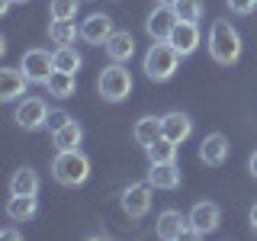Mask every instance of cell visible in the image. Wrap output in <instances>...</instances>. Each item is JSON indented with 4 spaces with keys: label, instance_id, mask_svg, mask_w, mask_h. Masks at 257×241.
Wrapping results in <instances>:
<instances>
[{
    "label": "cell",
    "instance_id": "1",
    "mask_svg": "<svg viewBox=\"0 0 257 241\" xmlns=\"http://www.w3.org/2000/svg\"><path fill=\"white\" fill-rule=\"evenodd\" d=\"M241 32L231 26L228 20H215L212 29H209V55H212L215 64H235L241 58Z\"/></svg>",
    "mask_w": 257,
    "mask_h": 241
},
{
    "label": "cell",
    "instance_id": "2",
    "mask_svg": "<svg viewBox=\"0 0 257 241\" xmlns=\"http://www.w3.org/2000/svg\"><path fill=\"white\" fill-rule=\"evenodd\" d=\"M180 58L183 55L177 52V48L171 42H151V48L145 52V77L155 80V84H161V80H171L177 74V68H180Z\"/></svg>",
    "mask_w": 257,
    "mask_h": 241
},
{
    "label": "cell",
    "instance_id": "3",
    "mask_svg": "<svg viewBox=\"0 0 257 241\" xmlns=\"http://www.w3.org/2000/svg\"><path fill=\"white\" fill-rule=\"evenodd\" d=\"M52 177L61 187H80V183H87V177H90V158L80 148L58 151L55 161H52Z\"/></svg>",
    "mask_w": 257,
    "mask_h": 241
},
{
    "label": "cell",
    "instance_id": "4",
    "mask_svg": "<svg viewBox=\"0 0 257 241\" xmlns=\"http://www.w3.org/2000/svg\"><path fill=\"white\" fill-rule=\"evenodd\" d=\"M96 87H100V96L106 103H122V100H128V93H132V74H128V68H122L119 61H112L109 68L100 71Z\"/></svg>",
    "mask_w": 257,
    "mask_h": 241
},
{
    "label": "cell",
    "instance_id": "5",
    "mask_svg": "<svg viewBox=\"0 0 257 241\" xmlns=\"http://www.w3.org/2000/svg\"><path fill=\"white\" fill-rule=\"evenodd\" d=\"M48 103L42 96H26V100H20V106L13 112V123L20 129H26V132H39V129L48 126Z\"/></svg>",
    "mask_w": 257,
    "mask_h": 241
},
{
    "label": "cell",
    "instance_id": "6",
    "mask_svg": "<svg viewBox=\"0 0 257 241\" xmlns=\"http://www.w3.org/2000/svg\"><path fill=\"white\" fill-rule=\"evenodd\" d=\"M151 193H155V187H151L148 180L128 183V187L122 190L119 206H122V212L128 215V219H142V215H148V209H151Z\"/></svg>",
    "mask_w": 257,
    "mask_h": 241
},
{
    "label": "cell",
    "instance_id": "7",
    "mask_svg": "<svg viewBox=\"0 0 257 241\" xmlns=\"http://www.w3.org/2000/svg\"><path fill=\"white\" fill-rule=\"evenodd\" d=\"M20 68L26 71L29 84H42L45 87V80L52 77V71H55V58H52V52H45V48H29V52H23Z\"/></svg>",
    "mask_w": 257,
    "mask_h": 241
},
{
    "label": "cell",
    "instance_id": "8",
    "mask_svg": "<svg viewBox=\"0 0 257 241\" xmlns=\"http://www.w3.org/2000/svg\"><path fill=\"white\" fill-rule=\"evenodd\" d=\"M190 235L193 238H206V235H212L215 228H219V222H222V209L215 206V203H196L190 209Z\"/></svg>",
    "mask_w": 257,
    "mask_h": 241
},
{
    "label": "cell",
    "instance_id": "9",
    "mask_svg": "<svg viewBox=\"0 0 257 241\" xmlns=\"http://www.w3.org/2000/svg\"><path fill=\"white\" fill-rule=\"evenodd\" d=\"M177 20L180 16H177L174 7H155V13L145 20V32L151 36V42H167L174 26H177Z\"/></svg>",
    "mask_w": 257,
    "mask_h": 241
},
{
    "label": "cell",
    "instance_id": "10",
    "mask_svg": "<svg viewBox=\"0 0 257 241\" xmlns=\"http://www.w3.org/2000/svg\"><path fill=\"white\" fill-rule=\"evenodd\" d=\"M112 32H116V26H112L109 13H90L80 23V39H84L87 45H106V39Z\"/></svg>",
    "mask_w": 257,
    "mask_h": 241
},
{
    "label": "cell",
    "instance_id": "11",
    "mask_svg": "<svg viewBox=\"0 0 257 241\" xmlns=\"http://www.w3.org/2000/svg\"><path fill=\"white\" fill-rule=\"evenodd\" d=\"M155 231L164 241H180V238L190 235V219L183 212H177V209H164L155 222Z\"/></svg>",
    "mask_w": 257,
    "mask_h": 241
},
{
    "label": "cell",
    "instance_id": "12",
    "mask_svg": "<svg viewBox=\"0 0 257 241\" xmlns=\"http://www.w3.org/2000/svg\"><path fill=\"white\" fill-rule=\"evenodd\" d=\"M177 52L187 58V55H193L199 48V42H203V36H199V23H190V20H177V26L171 32V39H167Z\"/></svg>",
    "mask_w": 257,
    "mask_h": 241
},
{
    "label": "cell",
    "instance_id": "13",
    "mask_svg": "<svg viewBox=\"0 0 257 241\" xmlns=\"http://www.w3.org/2000/svg\"><path fill=\"white\" fill-rule=\"evenodd\" d=\"M199 161L206 167H222L228 161V139L222 132H209L203 145H199Z\"/></svg>",
    "mask_w": 257,
    "mask_h": 241
},
{
    "label": "cell",
    "instance_id": "14",
    "mask_svg": "<svg viewBox=\"0 0 257 241\" xmlns=\"http://www.w3.org/2000/svg\"><path fill=\"white\" fill-rule=\"evenodd\" d=\"M161 126H164V139H171L174 145H183L193 135V119L180 109H171L161 116Z\"/></svg>",
    "mask_w": 257,
    "mask_h": 241
},
{
    "label": "cell",
    "instance_id": "15",
    "mask_svg": "<svg viewBox=\"0 0 257 241\" xmlns=\"http://www.w3.org/2000/svg\"><path fill=\"white\" fill-rule=\"evenodd\" d=\"M26 84H29V77H26L23 68H4L0 71V100L4 103L20 100V96L26 93Z\"/></svg>",
    "mask_w": 257,
    "mask_h": 241
},
{
    "label": "cell",
    "instance_id": "16",
    "mask_svg": "<svg viewBox=\"0 0 257 241\" xmlns=\"http://www.w3.org/2000/svg\"><path fill=\"white\" fill-rule=\"evenodd\" d=\"M145 180H148L155 190H177V187H180V167H177V161L151 164V171H148Z\"/></svg>",
    "mask_w": 257,
    "mask_h": 241
},
{
    "label": "cell",
    "instance_id": "17",
    "mask_svg": "<svg viewBox=\"0 0 257 241\" xmlns=\"http://www.w3.org/2000/svg\"><path fill=\"white\" fill-rule=\"evenodd\" d=\"M103 48H106L109 61L125 64V61L135 55V39H132V32H128V29H116V32L106 39V45H103Z\"/></svg>",
    "mask_w": 257,
    "mask_h": 241
},
{
    "label": "cell",
    "instance_id": "18",
    "mask_svg": "<svg viewBox=\"0 0 257 241\" xmlns=\"http://www.w3.org/2000/svg\"><path fill=\"white\" fill-rule=\"evenodd\" d=\"M161 135H164V126H161V116H142L139 123L132 129V139L135 145H142V148H148V145H155Z\"/></svg>",
    "mask_w": 257,
    "mask_h": 241
},
{
    "label": "cell",
    "instance_id": "19",
    "mask_svg": "<svg viewBox=\"0 0 257 241\" xmlns=\"http://www.w3.org/2000/svg\"><path fill=\"white\" fill-rule=\"evenodd\" d=\"M10 193L13 196H39V174L32 167H20L10 177Z\"/></svg>",
    "mask_w": 257,
    "mask_h": 241
},
{
    "label": "cell",
    "instance_id": "20",
    "mask_svg": "<svg viewBox=\"0 0 257 241\" xmlns=\"http://www.w3.org/2000/svg\"><path fill=\"white\" fill-rule=\"evenodd\" d=\"M36 212H39V199L36 196H13L10 193V203H7L10 222H32Z\"/></svg>",
    "mask_w": 257,
    "mask_h": 241
},
{
    "label": "cell",
    "instance_id": "21",
    "mask_svg": "<svg viewBox=\"0 0 257 241\" xmlns=\"http://www.w3.org/2000/svg\"><path fill=\"white\" fill-rule=\"evenodd\" d=\"M45 90L52 93V96H58V100H68V96H74V90H77V80H74V74L55 68L52 77L45 80Z\"/></svg>",
    "mask_w": 257,
    "mask_h": 241
},
{
    "label": "cell",
    "instance_id": "22",
    "mask_svg": "<svg viewBox=\"0 0 257 241\" xmlns=\"http://www.w3.org/2000/svg\"><path fill=\"white\" fill-rule=\"evenodd\" d=\"M52 142H55V151H71V148H80V142H84V129H80L77 119H71V123L64 126L61 132H55V135H52Z\"/></svg>",
    "mask_w": 257,
    "mask_h": 241
},
{
    "label": "cell",
    "instance_id": "23",
    "mask_svg": "<svg viewBox=\"0 0 257 241\" xmlns=\"http://www.w3.org/2000/svg\"><path fill=\"white\" fill-rule=\"evenodd\" d=\"M77 36H80V26L74 20H52V26H48V39L55 42V48L77 42Z\"/></svg>",
    "mask_w": 257,
    "mask_h": 241
},
{
    "label": "cell",
    "instance_id": "24",
    "mask_svg": "<svg viewBox=\"0 0 257 241\" xmlns=\"http://www.w3.org/2000/svg\"><path fill=\"white\" fill-rule=\"evenodd\" d=\"M52 58H55V68H58V71H68V74H77L80 64H84V58L77 55V48H71V45H58L52 52Z\"/></svg>",
    "mask_w": 257,
    "mask_h": 241
},
{
    "label": "cell",
    "instance_id": "25",
    "mask_svg": "<svg viewBox=\"0 0 257 241\" xmlns=\"http://www.w3.org/2000/svg\"><path fill=\"white\" fill-rule=\"evenodd\" d=\"M177 148H180V145H174L171 139H164V135H161L155 145H148V148H145V155H148L151 164H164V161H177Z\"/></svg>",
    "mask_w": 257,
    "mask_h": 241
},
{
    "label": "cell",
    "instance_id": "26",
    "mask_svg": "<svg viewBox=\"0 0 257 241\" xmlns=\"http://www.w3.org/2000/svg\"><path fill=\"white\" fill-rule=\"evenodd\" d=\"M174 10L180 20H190V23H199L203 20V0H177Z\"/></svg>",
    "mask_w": 257,
    "mask_h": 241
},
{
    "label": "cell",
    "instance_id": "27",
    "mask_svg": "<svg viewBox=\"0 0 257 241\" xmlns=\"http://www.w3.org/2000/svg\"><path fill=\"white\" fill-rule=\"evenodd\" d=\"M80 0H52V20H74Z\"/></svg>",
    "mask_w": 257,
    "mask_h": 241
},
{
    "label": "cell",
    "instance_id": "28",
    "mask_svg": "<svg viewBox=\"0 0 257 241\" xmlns=\"http://www.w3.org/2000/svg\"><path fill=\"white\" fill-rule=\"evenodd\" d=\"M68 123H71V112H68V109H52V112H48V126H45V129L55 135V132H61Z\"/></svg>",
    "mask_w": 257,
    "mask_h": 241
},
{
    "label": "cell",
    "instance_id": "29",
    "mask_svg": "<svg viewBox=\"0 0 257 241\" xmlns=\"http://www.w3.org/2000/svg\"><path fill=\"white\" fill-rule=\"evenodd\" d=\"M228 10L235 16H251L257 10V0H228Z\"/></svg>",
    "mask_w": 257,
    "mask_h": 241
},
{
    "label": "cell",
    "instance_id": "30",
    "mask_svg": "<svg viewBox=\"0 0 257 241\" xmlns=\"http://www.w3.org/2000/svg\"><path fill=\"white\" fill-rule=\"evenodd\" d=\"M0 238H7V241H20V238H23V231H16V228H4V231H0Z\"/></svg>",
    "mask_w": 257,
    "mask_h": 241
},
{
    "label": "cell",
    "instance_id": "31",
    "mask_svg": "<svg viewBox=\"0 0 257 241\" xmlns=\"http://www.w3.org/2000/svg\"><path fill=\"white\" fill-rule=\"evenodd\" d=\"M247 171H251V177H254V180H257V151H254L251 158H247Z\"/></svg>",
    "mask_w": 257,
    "mask_h": 241
},
{
    "label": "cell",
    "instance_id": "32",
    "mask_svg": "<svg viewBox=\"0 0 257 241\" xmlns=\"http://www.w3.org/2000/svg\"><path fill=\"white\" fill-rule=\"evenodd\" d=\"M247 219H251V231H254V235H257V203L251 206V215H247Z\"/></svg>",
    "mask_w": 257,
    "mask_h": 241
},
{
    "label": "cell",
    "instance_id": "33",
    "mask_svg": "<svg viewBox=\"0 0 257 241\" xmlns=\"http://www.w3.org/2000/svg\"><path fill=\"white\" fill-rule=\"evenodd\" d=\"M177 0H155V7H174Z\"/></svg>",
    "mask_w": 257,
    "mask_h": 241
},
{
    "label": "cell",
    "instance_id": "34",
    "mask_svg": "<svg viewBox=\"0 0 257 241\" xmlns=\"http://www.w3.org/2000/svg\"><path fill=\"white\" fill-rule=\"evenodd\" d=\"M13 4H26V0H13Z\"/></svg>",
    "mask_w": 257,
    "mask_h": 241
}]
</instances>
